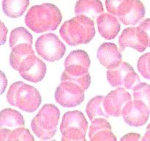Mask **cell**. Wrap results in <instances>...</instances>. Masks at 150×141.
<instances>
[{"instance_id":"6da1fadb","label":"cell","mask_w":150,"mask_h":141,"mask_svg":"<svg viewBox=\"0 0 150 141\" xmlns=\"http://www.w3.org/2000/svg\"><path fill=\"white\" fill-rule=\"evenodd\" d=\"M62 20L59 9L51 3L31 7L25 16V24L35 33L54 31Z\"/></svg>"},{"instance_id":"7a4b0ae2","label":"cell","mask_w":150,"mask_h":141,"mask_svg":"<svg viewBox=\"0 0 150 141\" xmlns=\"http://www.w3.org/2000/svg\"><path fill=\"white\" fill-rule=\"evenodd\" d=\"M95 21L91 18L79 15L62 25L59 35L70 46H79L90 42L95 36Z\"/></svg>"},{"instance_id":"3957f363","label":"cell","mask_w":150,"mask_h":141,"mask_svg":"<svg viewBox=\"0 0 150 141\" xmlns=\"http://www.w3.org/2000/svg\"><path fill=\"white\" fill-rule=\"evenodd\" d=\"M7 102L26 113H34L42 102L39 91L23 82H16L10 85L7 93Z\"/></svg>"},{"instance_id":"277c9868","label":"cell","mask_w":150,"mask_h":141,"mask_svg":"<svg viewBox=\"0 0 150 141\" xmlns=\"http://www.w3.org/2000/svg\"><path fill=\"white\" fill-rule=\"evenodd\" d=\"M60 111L55 105L44 104L31 123L34 134L41 140L51 139L57 132Z\"/></svg>"},{"instance_id":"5b68a950","label":"cell","mask_w":150,"mask_h":141,"mask_svg":"<svg viewBox=\"0 0 150 141\" xmlns=\"http://www.w3.org/2000/svg\"><path fill=\"white\" fill-rule=\"evenodd\" d=\"M88 129V122L79 110L69 111L63 115L60 125L62 140L64 141H84Z\"/></svg>"},{"instance_id":"8992f818","label":"cell","mask_w":150,"mask_h":141,"mask_svg":"<svg viewBox=\"0 0 150 141\" xmlns=\"http://www.w3.org/2000/svg\"><path fill=\"white\" fill-rule=\"evenodd\" d=\"M35 49L40 57L48 62H55L62 58L66 46L57 35L47 33L41 35L35 42Z\"/></svg>"},{"instance_id":"52a82bcc","label":"cell","mask_w":150,"mask_h":141,"mask_svg":"<svg viewBox=\"0 0 150 141\" xmlns=\"http://www.w3.org/2000/svg\"><path fill=\"white\" fill-rule=\"evenodd\" d=\"M107 79L114 88L133 90L140 82V78L127 62L122 61L117 67L108 69Z\"/></svg>"},{"instance_id":"ba28073f","label":"cell","mask_w":150,"mask_h":141,"mask_svg":"<svg viewBox=\"0 0 150 141\" xmlns=\"http://www.w3.org/2000/svg\"><path fill=\"white\" fill-rule=\"evenodd\" d=\"M84 91L76 84L62 82L56 89V101L62 107L67 108L75 107L83 101Z\"/></svg>"},{"instance_id":"9c48e42d","label":"cell","mask_w":150,"mask_h":141,"mask_svg":"<svg viewBox=\"0 0 150 141\" xmlns=\"http://www.w3.org/2000/svg\"><path fill=\"white\" fill-rule=\"evenodd\" d=\"M149 114L150 112L146 104L135 99L129 101L125 106L122 115L127 124L139 127L146 123Z\"/></svg>"},{"instance_id":"30bf717a","label":"cell","mask_w":150,"mask_h":141,"mask_svg":"<svg viewBox=\"0 0 150 141\" xmlns=\"http://www.w3.org/2000/svg\"><path fill=\"white\" fill-rule=\"evenodd\" d=\"M130 101H132V96L130 93L125 88H117L105 96L104 107L109 116L120 117L122 114L125 106Z\"/></svg>"},{"instance_id":"8fae6325","label":"cell","mask_w":150,"mask_h":141,"mask_svg":"<svg viewBox=\"0 0 150 141\" xmlns=\"http://www.w3.org/2000/svg\"><path fill=\"white\" fill-rule=\"evenodd\" d=\"M46 70L45 63L35 54H33L22 63L18 72L21 77L26 80L38 83L45 77Z\"/></svg>"},{"instance_id":"7c38bea8","label":"cell","mask_w":150,"mask_h":141,"mask_svg":"<svg viewBox=\"0 0 150 141\" xmlns=\"http://www.w3.org/2000/svg\"><path fill=\"white\" fill-rule=\"evenodd\" d=\"M119 43L122 49L129 47L139 52H144L148 47L147 41L139 27L125 29L119 38Z\"/></svg>"},{"instance_id":"4fadbf2b","label":"cell","mask_w":150,"mask_h":141,"mask_svg":"<svg viewBox=\"0 0 150 141\" xmlns=\"http://www.w3.org/2000/svg\"><path fill=\"white\" fill-rule=\"evenodd\" d=\"M97 57L102 66L106 68H115L122 62L121 51L113 43H103L98 48Z\"/></svg>"},{"instance_id":"5bb4252c","label":"cell","mask_w":150,"mask_h":141,"mask_svg":"<svg viewBox=\"0 0 150 141\" xmlns=\"http://www.w3.org/2000/svg\"><path fill=\"white\" fill-rule=\"evenodd\" d=\"M88 70L81 66L66 67L62 74L61 81L76 84L83 90H86L91 85V76Z\"/></svg>"},{"instance_id":"9a60e30c","label":"cell","mask_w":150,"mask_h":141,"mask_svg":"<svg viewBox=\"0 0 150 141\" xmlns=\"http://www.w3.org/2000/svg\"><path fill=\"white\" fill-rule=\"evenodd\" d=\"M98 31L101 36L106 40H113L120 31V24L115 16L110 13H103L97 18Z\"/></svg>"},{"instance_id":"2e32d148","label":"cell","mask_w":150,"mask_h":141,"mask_svg":"<svg viewBox=\"0 0 150 141\" xmlns=\"http://www.w3.org/2000/svg\"><path fill=\"white\" fill-rule=\"evenodd\" d=\"M89 137L92 141L117 140L111 126L104 118H98L92 120L89 127Z\"/></svg>"},{"instance_id":"e0dca14e","label":"cell","mask_w":150,"mask_h":141,"mask_svg":"<svg viewBox=\"0 0 150 141\" xmlns=\"http://www.w3.org/2000/svg\"><path fill=\"white\" fill-rule=\"evenodd\" d=\"M145 7L140 0H132L128 7L118 16L120 21L125 25H136L144 19Z\"/></svg>"},{"instance_id":"ac0fdd59","label":"cell","mask_w":150,"mask_h":141,"mask_svg":"<svg viewBox=\"0 0 150 141\" xmlns=\"http://www.w3.org/2000/svg\"><path fill=\"white\" fill-rule=\"evenodd\" d=\"M104 13L100 0H78L75 6L76 16L83 15L94 20Z\"/></svg>"},{"instance_id":"d6986e66","label":"cell","mask_w":150,"mask_h":141,"mask_svg":"<svg viewBox=\"0 0 150 141\" xmlns=\"http://www.w3.org/2000/svg\"><path fill=\"white\" fill-rule=\"evenodd\" d=\"M35 54L32 45L26 43L19 44L12 48L10 55V63L11 67L18 71L22 63L27 58Z\"/></svg>"},{"instance_id":"ffe728a7","label":"cell","mask_w":150,"mask_h":141,"mask_svg":"<svg viewBox=\"0 0 150 141\" xmlns=\"http://www.w3.org/2000/svg\"><path fill=\"white\" fill-rule=\"evenodd\" d=\"M25 125V120L23 115L17 110L11 108H7L1 112L0 118V128L16 129L23 127Z\"/></svg>"},{"instance_id":"44dd1931","label":"cell","mask_w":150,"mask_h":141,"mask_svg":"<svg viewBox=\"0 0 150 141\" xmlns=\"http://www.w3.org/2000/svg\"><path fill=\"white\" fill-rule=\"evenodd\" d=\"M105 98V97L103 95H97L87 103L86 112L91 121L98 118H104L107 119L110 117L104 107Z\"/></svg>"},{"instance_id":"7402d4cb","label":"cell","mask_w":150,"mask_h":141,"mask_svg":"<svg viewBox=\"0 0 150 141\" xmlns=\"http://www.w3.org/2000/svg\"><path fill=\"white\" fill-rule=\"evenodd\" d=\"M29 5V0H2L4 13L12 19L21 17Z\"/></svg>"},{"instance_id":"603a6c76","label":"cell","mask_w":150,"mask_h":141,"mask_svg":"<svg viewBox=\"0 0 150 141\" xmlns=\"http://www.w3.org/2000/svg\"><path fill=\"white\" fill-rule=\"evenodd\" d=\"M0 140L1 141H33L35 139H34L33 136L30 133V132L23 126V127H18L13 129L0 128Z\"/></svg>"},{"instance_id":"cb8c5ba5","label":"cell","mask_w":150,"mask_h":141,"mask_svg":"<svg viewBox=\"0 0 150 141\" xmlns=\"http://www.w3.org/2000/svg\"><path fill=\"white\" fill-rule=\"evenodd\" d=\"M91 61L89 54L83 50H75L70 52L64 60V68L75 66H81L89 70Z\"/></svg>"},{"instance_id":"d4e9b609","label":"cell","mask_w":150,"mask_h":141,"mask_svg":"<svg viewBox=\"0 0 150 141\" xmlns=\"http://www.w3.org/2000/svg\"><path fill=\"white\" fill-rule=\"evenodd\" d=\"M32 43L33 38L32 34L26 29L20 26L15 28L12 30L9 39V44L11 49L19 44L26 43L32 45Z\"/></svg>"},{"instance_id":"484cf974","label":"cell","mask_w":150,"mask_h":141,"mask_svg":"<svg viewBox=\"0 0 150 141\" xmlns=\"http://www.w3.org/2000/svg\"><path fill=\"white\" fill-rule=\"evenodd\" d=\"M133 90L135 99L146 104L150 112V85L144 82H139Z\"/></svg>"},{"instance_id":"4316f807","label":"cell","mask_w":150,"mask_h":141,"mask_svg":"<svg viewBox=\"0 0 150 141\" xmlns=\"http://www.w3.org/2000/svg\"><path fill=\"white\" fill-rule=\"evenodd\" d=\"M130 0H105V7L108 13L118 17Z\"/></svg>"},{"instance_id":"83f0119b","label":"cell","mask_w":150,"mask_h":141,"mask_svg":"<svg viewBox=\"0 0 150 141\" xmlns=\"http://www.w3.org/2000/svg\"><path fill=\"white\" fill-rule=\"evenodd\" d=\"M137 67L144 78L150 79V52L144 54L139 59Z\"/></svg>"},{"instance_id":"f1b7e54d","label":"cell","mask_w":150,"mask_h":141,"mask_svg":"<svg viewBox=\"0 0 150 141\" xmlns=\"http://www.w3.org/2000/svg\"><path fill=\"white\" fill-rule=\"evenodd\" d=\"M144 35L148 43V47H150V19H146L138 26Z\"/></svg>"},{"instance_id":"f546056e","label":"cell","mask_w":150,"mask_h":141,"mask_svg":"<svg viewBox=\"0 0 150 141\" xmlns=\"http://www.w3.org/2000/svg\"><path fill=\"white\" fill-rule=\"evenodd\" d=\"M141 139V136L137 133H128L121 138L122 141H137Z\"/></svg>"},{"instance_id":"4dcf8cb0","label":"cell","mask_w":150,"mask_h":141,"mask_svg":"<svg viewBox=\"0 0 150 141\" xmlns=\"http://www.w3.org/2000/svg\"><path fill=\"white\" fill-rule=\"evenodd\" d=\"M8 29L2 21L1 22V45H3L7 40V35Z\"/></svg>"},{"instance_id":"1f68e13d","label":"cell","mask_w":150,"mask_h":141,"mask_svg":"<svg viewBox=\"0 0 150 141\" xmlns=\"http://www.w3.org/2000/svg\"><path fill=\"white\" fill-rule=\"evenodd\" d=\"M1 93L3 94L7 85V79L3 71H1Z\"/></svg>"},{"instance_id":"d6a6232c","label":"cell","mask_w":150,"mask_h":141,"mask_svg":"<svg viewBox=\"0 0 150 141\" xmlns=\"http://www.w3.org/2000/svg\"><path fill=\"white\" fill-rule=\"evenodd\" d=\"M142 140H150V123L148 125L147 128H146V132L145 135H144Z\"/></svg>"}]
</instances>
